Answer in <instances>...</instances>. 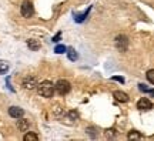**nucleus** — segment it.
<instances>
[{
    "instance_id": "7",
    "label": "nucleus",
    "mask_w": 154,
    "mask_h": 141,
    "mask_svg": "<svg viewBox=\"0 0 154 141\" xmlns=\"http://www.w3.org/2000/svg\"><path fill=\"white\" fill-rule=\"evenodd\" d=\"M9 115H10V117H13V118H20V117H23V115H24V111H23V109H20V107L13 106V107H10V109H9Z\"/></svg>"
},
{
    "instance_id": "6",
    "label": "nucleus",
    "mask_w": 154,
    "mask_h": 141,
    "mask_svg": "<svg viewBox=\"0 0 154 141\" xmlns=\"http://www.w3.org/2000/svg\"><path fill=\"white\" fill-rule=\"evenodd\" d=\"M137 109H140V110H151L153 109V103L150 101L149 98L143 97V98H140V100L137 101Z\"/></svg>"
},
{
    "instance_id": "13",
    "label": "nucleus",
    "mask_w": 154,
    "mask_h": 141,
    "mask_svg": "<svg viewBox=\"0 0 154 141\" xmlns=\"http://www.w3.org/2000/svg\"><path fill=\"white\" fill-rule=\"evenodd\" d=\"M66 53H67V56H69V59L72 60V61H76L77 57H79V54L76 53V50L72 49V47H70V49H67Z\"/></svg>"
},
{
    "instance_id": "19",
    "label": "nucleus",
    "mask_w": 154,
    "mask_h": 141,
    "mask_svg": "<svg viewBox=\"0 0 154 141\" xmlns=\"http://www.w3.org/2000/svg\"><path fill=\"white\" fill-rule=\"evenodd\" d=\"M69 115H70L72 118H77V117H79V114H77L76 111H70V113H69Z\"/></svg>"
},
{
    "instance_id": "10",
    "label": "nucleus",
    "mask_w": 154,
    "mask_h": 141,
    "mask_svg": "<svg viewBox=\"0 0 154 141\" xmlns=\"http://www.w3.org/2000/svg\"><path fill=\"white\" fill-rule=\"evenodd\" d=\"M127 138H128V140H143V136H141L138 131L133 130V131H130V133H128Z\"/></svg>"
},
{
    "instance_id": "3",
    "label": "nucleus",
    "mask_w": 154,
    "mask_h": 141,
    "mask_svg": "<svg viewBox=\"0 0 154 141\" xmlns=\"http://www.w3.org/2000/svg\"><path fill=\"white\" fill-rule=\"evenodd\" d=\"M20 13H22V16L26 17V19L32 17L34 14V7H33V5H32L30 2H23L22 7H20Z\"/></svg>"
},
{
    "instance_id": "16",
    "label": "nucleus",
    "mask_w": 154,
    "mask_h": 141,
    "mask_svg": "<svg viewBox=\"0 0 154 141\" xmlns=\"http://www.w3.org/2000/svg\"><path fill=\"white\" fill-rule=\"evenodd\" d=\"M146 76H147V80H149L151 84H154V70H149Z\"/></svg>"
},
{
    "instance_id": "2",
    "label": "nucleus",
    "mask_w": 154,
    "mask_h": 141,
    "mask_svg": "<svg viewBox=\"0 0 154 141\" xmlns=\"http://www.w3.org/2000/svg\"><path fill=\"white\" fill-rule=\"evenodd\" d=\"M54 87H56V91L59 93V94H61V96L70 93V90H72V86H70V83L67 81V80H59L54 84Z\"/></svg>"
},
{
    "instance_id": "1",
    "label": "nucleus",
    "mask_w": 154,
    "mask_h": 141,
    "mask_svg": "<svg viewBox=\"0 0 154 141\" xmlns=\"http://www.w3.org/2000/svg\"><path fill=\"white\" fill-rule=\"evenodd\" d=\"M37 88H38V94L43 96V97H46V98L53 97V94H54V91H56L54 84H53L51 81H47V80L40 83V84L37 86Z\"/></svg>"
},
{
    "instance_id": "14",
    "label": "nucleus",
    "mask_w": 154,
    "mask_h": 141,
    "mask_svg": "<svg viewBox=\"0 0 154 141\" xmlns=\"http://www.w3.org/2000/svg\"><path fill=\"white\" fill-rule=\"evenodd\" d=\"M88 10H90V9H88ZM88 10H87V11H84L83 14H77V16L74 17V20H76L77 23H82L83 20H84V19L87 17V14H88Z\"/></svg>"
},
{
    "instance_id": "20",
    "label": "nucleus",
    "mask_w": 154,
    "mask_h": 141,
    "mask_svg": "<svg viewBox=\"0 0 154 141\" xmlns=\"http://www.w3.org/2000/svg\"><path fill=\"white\" fill-rule=\"evenodd\" d=\"M113 80H116V81H120V83H124V78H123V77H113Z\"/></svg>"
},
{
    "instance_id": "18",
    "label": "nucleus",
    "mask_w": 154,
    "mask_h": 141,
    "mask_svg": "<svg viewBox=\"0 0 154 141\" xmlns=\"http://www.w3.org/2000/svg\"><path fill=\"white\" fill-rule=\"evenodd\" d=\"M60 37H61V33L59 32V33H57V34L54 36V37H53V41H54V43H57V41L60 40Z\"/></svg>"
},
{
    "instance_id": "11",
    "label": "nucleus",
    "mask_w": 154,
    "mask_h": 141,
    "mask_svg": "<svg viewBox=\"0 0 154 141\" xmlns=\"http://www.w3.org/2000/svg\"><path fill=\"white\" fill-rule=\"evenodd\" d=\"M27 46L30 50H38L40 49V43H38L37 40H33V38H30L27 40Z\"/></svg>"
},
{
    "instance_id": "5",
    "label": "nucleus",
    "mask_w": 154,
    "mask_h": 141,
    "mask_svg": "<svg viewBox=\"0 0 154 141\" xmlns=\"http://www.w3.org/2000/svg\"><path fill=\"white\" fill-rule=\"evenodd\" d=\"M37 86H38L37 80H36V77H33V76H29L23 80V87L27 88V90H33V88H36Z\"/></svg>"
},
{
    "instance_id": "15",
    "label": "nucleus",
    "mask_w": 154,
    "mask_h": 141,
    "mask_svg": "<svg viewBox=\"0 0 154 141\" xmlns=\"http://www.w3.org/2000/svg\"><path fill=\"white\" fill-rule=\"evenodd\" d=\"M54 51L57 53V54H63V53H66L67 51V47L66 46H63V44H60V46H56Z\"/></svg>"
},
{
    "instance_id": "17",
    "label": "nucleus",
    "mask_w": 154,
    "mask_h": 141,
    "mask_svg": "<svg viewBox=\"0 0 154 141\" xmlns=\"http://www.w3.org/2000/svg\"><path fill=\"white\" fill-rule=\"evenodd\" d=\"M7 69H9V66L6 64V63H3V61H0V74L6 73V71H7Z\"/></svg>"
},
{
    "instance_id": "12",
    "label": "nucleus",
    "mask_w": 154,
    "mask_h": 141,
    "mask_svg": "<svg viewBox=\"0 0 154 141\" xmlns=\"http://www.w3.org/2000/svg\"><path fill=\"white\" fill-rule=\"evenodd\" d=\"M23 140L24 141H37L38 137H37V134H34V133H26L24 137H23Z\"/></svg>"
},
{
    "instance_id": "9",
    "label": "nucleus",
    "mask_w": 154,
    "mask_h": 141,
    "mask_svg": "<svg viewBox=\"0 0 154 141\" xmlns=\"http://www.w3.org/2000/svg\"><path fill=\"white\" fill-rule=\"evenodd\" d=\"M113 96L116 97V100H119V101H121V103H127V101H128V96L123 91H119V90H117V91L113 93Z\"/></svg>"
},
{
    "instance_id": "4",
    "label": "nucleus",
    "mask_w": 154,
    "mask_h": 141,
    "mask_svg": "<svg viewBox=\"0 0 154 141\" xmlns=\"http://www.w3.org/2000/svg\"><path fill=\"white\" fill-rule=\"evenodd\" d=\"M116 47L119 51H126L128 47V38L126 36H117L116 37Z\"/></svg>"
},
{
    "instance_id": "8",
    "label": "nucleus",
    "mask_w": 154,
    "mask_h": 141,
    "mask_svg": "<svg viewBox=\"0 0 154 141\" xmlns=\"http://www.w3.org/2000/svg\"><path fill=\"white\" fill-rule=\"evenodd\" d=\"M29 127H30V124H29L27 120H24L23 117H20L19 121H17V128H19L20 131H27Z\"/></svg>"
}]
</instances>
